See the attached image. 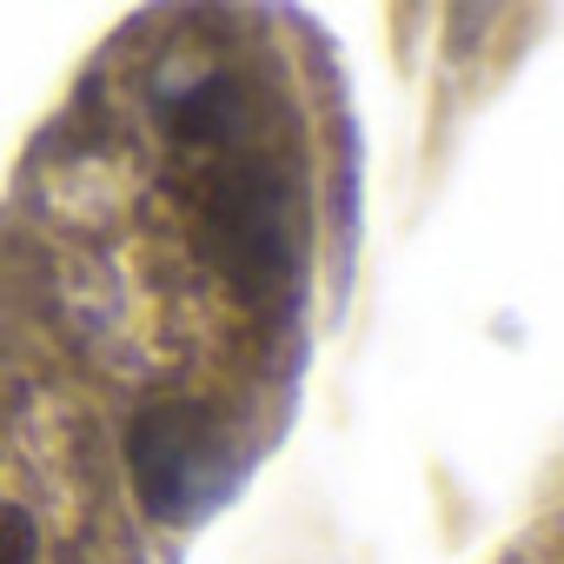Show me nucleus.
<instances>
[{
	"instance_id": "1",
	"label": "nucleus",
	"mask_w": 564,
	"mask_h": 564,
	"mask_svg": "<svg viewBox=\"0 0 564 564\" xmlns=\"http://www.w3.org/2000/svg\"><path fill=\"white\" fill-rule=\"evenodd\" d=\"M359 246V127L293 8L113 28L0 193V564H180L286 438Z\"/></svg>"
},
{
	"instance_id": "2",
	"label": "nucleus",
	"mask_w": 564,
	"mask_h": 564,
	"mask_svg": "<svg viewBox=\"0 0 564 564\" xmlns=\"http://www.w3.org/2000/svg\"><path fill=\"white\" fill-rule=\"evenodd\" d=\"M491 564H564V452L544 465L538 478V498L524 511V524L498 544Z\"/></svg>"
}]
</instances>
